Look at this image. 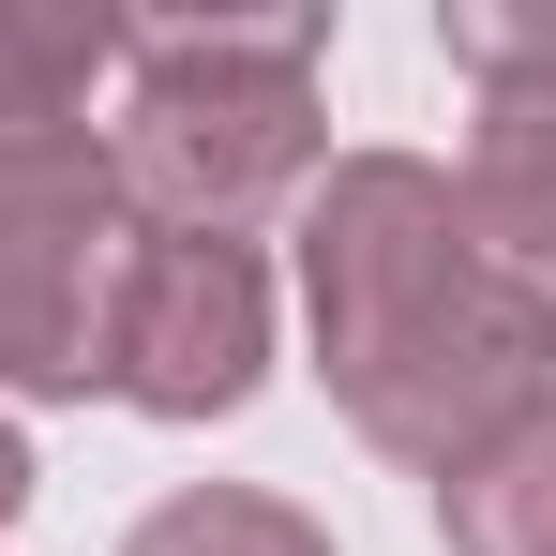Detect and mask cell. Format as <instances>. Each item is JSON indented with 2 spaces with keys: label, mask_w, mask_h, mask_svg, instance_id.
Returning a JSON list of instances; mask_svg holds the SVG:
<instances>
[{
  "label": "cell",
  "mask_w": 556,
  "mask_h": 556,
  "mask_svg": "<svg viewBox=\"0 0 556 556\" xmlns=\"http://www.w3.org/2000/svg\"><path fill=\"white\" fill-rule=\"evenodd\" d=\"M301 286H316V376L391 466L452 481L481 437H511L556 376V331L481 271L466 195L421 151H362L301 211Z\"/></svg>",
  "instance_id": "cell-1"
},
{
  "label": "cell",
  "mask_w": 556,
  "mask_h": 556,
  "mask_svg": "<svg viewBox=\"0 0 556 556\" xmlns=\"http://www.w3.org/2000/svg\"><path fill=\"white\" fill-rule=\"evenodd\" d=\"M316 46L331 15H211V30H136V105H121V195L166 241H241L271 195L316 166Z\"/></svg>",
  "instance_id": "cell-2"
},
{
  "label": "cell",
  "mask_w": 556,
  "mask_h": 556,
  "mask_svg": "<svg viewBox=\"0 0 556 556\" xmlns=\"http://www.w3.org/2000/svg\"><path fill=\"white\" fill-rule=\"evenodd\" d=\"M136 256V195L76 136H0V376L15 391H105V316Z\"/></svg>",
  "instance_id": "cell-3"
},
{
  "label": "cell",
  "mask_w": 556,
  "mask_h": 556,
  "mask_svg": "<svg viewBox=\"0 0 556 556\" xmlns=\"http://www.w3.org/2000/svg\"><path fill=\"white\" fill-rule=\"evenodd\" d=\"M256 376H271V271H256V241L136 226L121 316H105V391L151 406V421H226Z\"/></svg>",
  "instance_id": "cell-4"
},
{
  "label": "cell",
  "mask_w": 556,
  "mask_h": 556,
  "mask_svg": "<svg viewBox=\"0 0 556 556\" xmlns=\"http://www.w3.org/2000/svg\"><path fill=\"white\" fill-rule=\"evenodd\" d=\"M452 195H466L481 271L556 331V76L542 91H481V136H466V181Z\"/></svg>",
  "instance_id": "cell-5"
},
{
  "label": "cell",
  "mask_w": 556,
  "mask_h": 556,
  "mask_svg": "<svg viewBox=\"0 0 556 556\" xmlns=\"http://www.w3.org/2000/svg\"><path fill=\"white\" fill-rule=\"evenodd\" d=\"M121 46L136 30L105 0H0V136H76V105Z\"/></svg>",
  "instance_id": "cell-6"
},
{
  "label": "cell",
  "mask_w": 556,
  "mask_h": 556,
  "mask_svg": "<svg viewBox=\"0 0 556 556\" xmlns=\"http://www.w3.org/2000/svg\"><path fill=\"white\" fill-rule=\"evenodd\" d=\"M437 527H452V556H556V391L437 481Z\"/></svg>",
  "instance_id": "cell-7"
},
{
  "label": "cell",
  "mask_w": 556,
  "mask_h": 556,
  "mask_svg": "<svg viewBox=\"0 0 556 556\" xmlns=\"http://www.w3.org/2000/svg\"><path fill=\"white\" fill-rule=\"evenodd\" d=\"M121 556H331V542H316V527H301L286 496H241V481H195V496H166V511H151V527H136Z\"/></svg>",
  "instance_id": "cell-8"
},
{
  "label": "cell",
  "mask_w": 556,
  "mask_h": 556,
  "mask_svg": "<svg viewBox=\"0 0 556 556\" xmlns=\"http://www.w3.org/2000/svg\"><path fill=\"white\" fill-rule=\"evenodd\" d=\"M437 46H452L481 91H542V76H556V15H496V0H466V15H437Z\"/></svg>",
  "instance_id": "cell-9"
},
{
  "label": "cell",
  "mask_w": 556,
  "mask_h": 556,
  "mask_svg": "<svg viewBox=\"0 0 556 556\" xmlns=\"http://www.w3.org/2000/svg\"><path fill=\"white\" fill-rule=\"evenodd\" d=\"M30 511V452H15V421H0V527Z\"/></svg>",
  "instance_id": "cell-10"
}]
</instances>
